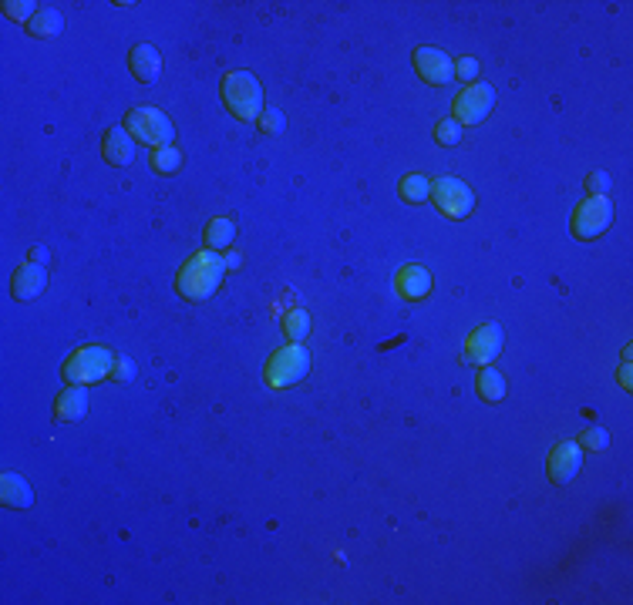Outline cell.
<instances>
[{
    "mask_svg": "<svg viewBox=\"0 0 633 605\" xmlns=\"http://www.w3.org/2000/svg\"><path fill=\"white\" fill-rule=\"evenodd\" d=\"M256 128L263 132V135H280L283 132V111L277 108H267L260 118H256Z\"/></svg>",
    "mask_w": 633,
    "mask_h": 605,
    "instance_id": "4316f807",
    "label": "cell"
},
{
    "mask_svg": "<svg viewBox=\"0 0 633 605\" xmlns=\"http://www.w3.org/2000/svg\"><path fill=\"white\" fill-rule=\"evenodd\" d=\"M38 11H41V7H38L34 0H7V4H4V14L11 17V21H24V24H30Z\"/></svg>",
    "mask_w": 633,
    "mask_h": 605,
    "instance_id": "484cf974",
    "label": "cell"
},
{
    "mask_svg": "<svg viewBox=\"0 0 633 605\" xmlns=\"http://www.w3.org/2000/svg\"><path fill=\"white\" fill-rule=\"evenodd\" d=\"M579 447H586V451H606L610 447V434H606L603 427H583V434H579L577 440Z\"/></svg>",
    "mask_w": 633,
    "mask_h": 605,
    "instance_id": "d4e9b609",
    "label": "cell"
},
{
    "mask_svg": "<svg viewBox=\"0 0 633 605\" xmlns=\"http://www.w3.org/2000/svg\"><path fill=\"white\" fill-rule=\"evenodd\" d=\"M475 390H479L482 400H489V404H499V400L506 397V377L495 371V367H482L479 371V380H475Z\"/></svg>",
    "mask_w": 633,
    "mask_h": 605,
    "instance_id": "d6986e66",
    "label": "cell"
},
{
    "mask_svg": "<svg viewBox=\"0 0 633 605\" xmlns=\"http://www.w3.org/2000/svg\"><path fill=\"white\" fill-rule=\"evenodd\" d=\"M223 101L226 108L233 111L236 118L250 122L263 115V84L256 81V74L250 71H229L223 78Z\"/></svg>",
    "mask_w": 633,
    "mask_h": 605,
    "instance_id": "3957f363",
    "label": "cell"
},
{
    "mask_svg": "<svg viewBox=\"0 0 633 605\" xmlns=\"http://www.w3.org/2000/svg\"><path fill=\"white\" fill-rule=\"evenodd\" d=\"M88 413V390L81 384H68V390L55 400V421L74 424Z\"/></svg>",
    "mask_w": 633,
    "mask_h": 605,
    "instance_id": "9a60e30c",
    "label": "cell"
},
{
    "mask_svg": "<svg viewBox=\"0 0 633 605\" xmlns=\"http://www.w3.org/2000/svg\"><path fill=\"white\" fill-rule=\"evenodd\" d=\"M549 481L552 484H569L583 468V447L577 440H560L552 451H549Z\"/></svg>",
    "mask_w": 633,
    "mask_h": 605,
    "instance_id": "8fae6325",
    "label": "cell"
},
{
    "mask_svg": "<svg viewBox=\"0 0 633 605\" xmlns=\"http://www.w3.org/2000/svg\"><path fill=\"white\" fill-rule=\"evenodd\" d=\"M44 286H47V269H44L41 262H24V266H17L14 276H11V296L21 302L41 296Z\"/></svg>",
    "mask_w": 633,
    "mask_h": 605,
    "instance_id": "7c38bea8",
    "label": "cell"
},
{
    "mask_svg": "<svg viewBox=\"0 0 633 605\" xmlns=\"http://www.w3.org/2000/svg\"><path fill=\"white\" fill-rule=\"evenodd\" d=\"M61 28H64L61 11H57V7H41V11L34 14V21L28 24V34L30 38H55V34H61Z\"/></svg>",
    "mask_w": 633,
    "mask_h": 605,
    "instance_id": "ffe728a7",
    "label": "cell"
},
{
    "mask_svg": "<svg viewBox=\"0 0 633 605\" xmlns=\"http://www.w3.org/2000/svg\"><path fill=\"white\" fill-rule=\"evenodd\" d=\"M115 363L118 357L108 346H81L64 360L61 373H64V384H101L105 377H112Z\"/></svg>",
    "mask_w": 633,
    "mask_h": 605,
    "instance_id": "7a4b0ae2",
    "label": "cell"
},
{
    "mask_svg": "<svg viewBox=\"0 0 633 605\" xmlns=\"http://www.w3.org/2000/svg\"><path fill=\"white\" fill-rule=\"evenodd\" d=\"M398 195L411 202V206H422L424 199L432 195V179H424V175H405L401 185H398Z\"/></svg>",
    "mask_w": 633,
    "mask_h": 605,
    "instance_id": "44dd1931",
    "label": "cell"
},
{
    "mask_svg": "<svg viewBox=\"0 0 633 605\" xmlns=\"http://www.w3.org/2000/svg\"><path fill=\"white\" fill-rule=\"evenodd\" d=\"M135 145H139V141L128 135L125 124H115V128H108V132H105V141H101V155H105L112 166L125 168V166H132V162H135Z\"/></svg>",
    "mask_w": 633,
    "mask_h": 605,
    "instance_id": "4fadbf2b",
    "label": "cell"
},
{
    "mask_svg": "<svg viewBox=\"0 0 633 605\" xmlns=\"http://www.w3.org/2000/svg\"><path fill=\"white\" fill-rule=\"evenodd\" d=\"M435 209L449 219H465L472 209H475V192L465 185L462 179H451V175H441V179L432 182V195H428Z\"/></svg>",
    "mask_w": 633,
    "mask_h": 605,
    "instance_id": "52a82bcc",
    "label": "cell"
},
{
    "mask_svg": "<svg viewBox=\"0 0 633 605\" xmlns=\"http://www.w3.org/2000/svg\"><path fill=\"white\" fill-rule=\"evenodd\" d=\"M44 260H47V249H44V246L30 249V262H41V266H44Z\"/></svg>",
    "mask_w": 633,
    "mask_h": 605,
    "instance_id": "4dcf8cb0",
    "label": "cell"
},
{
    "mask_svg": "<svg viewBox=\"0 0 633 605\" xmlns=\"http://www.w3.org/2000/svg\"><path fill=\"white\" fill-rule=\"evenodd\" d=\"M462 128L465 124L458 122V118H441V122L435 124V141L438 145H458L462 141Z\"/></svg>",
    "mask_w": 633,
    "mask_h": 605,
    "instance_id": "cb8c5ba5",
    "label": "cell"
},
{
    "mask_svg": "<svg viewBox=\"0 0 633 605\" xmlns=\"http://www.w3.org/2000/svg\"><path fill=\"white\" fill-rule=\"evenodd\" d=\"M0 501L7 505V508H30L34 505V491H30V484L21 478V474H4L0 478Z\"/></svg>",
    "mask_w": 633,
    "mask_h": 605,
    "instance_id": "e0dca14e",
    "label": "cell"
},
{
    "mask_svg": "<svg viewBox=\"0 0 633 605\" xmlns=\"http://www.w3.org/2000/svg\"><path fill=\"white\" fill-rule=\"evenodd\" d=\"M128 68H132V74L141 84H152L158 78V71H162V57H158V51H155L152 44H135L128 51Z\"/></svg>",
    "mask_w": 633,
    "mask_h": 605,
    "instance_id": "2e32d148",
    "label": "cell"
},
{
    "mask_svg": "<svg viewBox=\"0 0 633 605\" xmlns=\"http://www.w3.org/2000/svg\"><path fill=\"white\" fill-rule=\"evenodd\" d=\"M455 78H462L465 84H472L479 78V61L475 57H458V64H455Z\"/></svg>",
    "mask_w": 633,
    "mask_h": 605,
    "instance_id": "83f0119b",
    "label": "cell"
},
{
    "mask_svg": "<svg viewBox=\"0 0 633 605\" xmlns=\"http://www.w3.org/2000/svg\"><path fill=\"white\" fill-rule=\"evenodd\" d=\"M502 350V327L499 323H482L468 333V340L462 346V363H492Z\"/></svg>",
    "mask_w": 633,
    "mask_h": 605,
    "instance_id": "9c48e42d",
    "label": "cell"
},
{
    "mask_svg": "<svg viewBox=\"0 0 633 605\" xmlns=\"http://www.w3.org/2000/svg\"><path fill=\"white\" fill-rule=\"evenodd\" d=\"M152 168L158 175H175L183 168V151L175 145H166V149H155L152 151Z\"/></svg>",
    "mask_w": 633,
    "mask_h": 605,
    "instance_id": "603a6c76",
    "label": "cell"
},
{
    "mask_svg": "<svg viewBox=\"0 0 633 605\" xmlns=\"http://www.w3.org/2000/svg\"><path fill=\"white\" fill-rule=\"evenodd\" d=\"M620 384L630 387V360H623V367H620Z\"/></svg>",
    "mask_w": 633,
    "mask_h": 605,
    "instance_id": "1f68e13d",
    "label": "cell"
},
{
    "mask_svg": "<svg viewBox=\"0 0 633 605\" xmlns=\"http://www.w3.org/2000/svg\"><path fill=\"white\" fill-rule=\"evenodd\" d=\"M223 276H226V260L219 252H210V249H202L196 252L192 260L183 262V269L175 276V293L189 302H206L216 293V289L223 286Z\"/></svg>",
    "mask_w": 633,
    "mask_h": 605,
    "instance_id": "6da1fadb",
    "label": "cell"
},
{
    "mask_svg": "<svg viewBox=\"0 0 633 605\" xmlns=\"http://www.w3.org/2000/svg\"><path fill=\"white\" fill-rule=\"evenodd\" d=\"M125 132L135 138V141L149 145L152 151L172 145V138H175V128H172L169 115L158 108H132L125 115Z\"/></svg>",
    "mask_w": 633,
    "mask_h": 605,
    "instance_id": "277c9868",
    "label": "cell"
},
{
    "mask_svg": "<svg viewBox=\"0 0 633 605\" xmlns=\"http://www.w3.org/2000/svg\"><path fill=\"white\" fill-rule=\"evenodd\" d=\"M233 239H236V222L233 219H212L206 226V233H202V243L210 252H219V249H229L233 246Z\"/></svg>",
    "mask_w": 633,
    "mask_h": 605,
    "instance_id": "ac0fdd59",
    "label": "cell"
},
{
    "mask_svg": "<svg viewBox=\"0 0 633 605\" xmlns=\"http://www.w3.org/2000/svg\"><path fill=\"white\" fill-rule=\"evenodd\" d=\"M283 333H287V344H304L310 333L307 310H290V313L283 317Z\"/></svg>",
    "mask_w": 633,
    "mask_h": 605,
    "instance_id": "7402d4cb",
    "label": "cell"
},
{
    "mask_svg": "<svg viewBox=\"0 0 633 605\" xmlns=\"http://www.w3.org/2000/svg\"><path fill=\"white\" fill-rule=\"evenodd\" d=\"M617 219V209H613V199L610 195H586L583 202L573 212V235L577 239H596L603 235Z\"/></svg>",
    "mask_w": 633,
    "mask_h": 605,
    "instance_id": "5b68a950",
    "label": "cell"
},
{
    "mask_svg": "<svg viewBox=\"0 0 633 605\" xmlns=\"http://www.w3.org/2000/svg\"><path fill=\"white\" fill-rule=\"evenodd\" d=\"M492 105H495V88L492 84L472 81L462 95L455 98V115H451V118H458L462 124H479V122L489 118Z\"/></svg>",
    "mask_w": 633,
    "mask_h": 605,
    "instance_id": "ba28073f",
    "label": "cell"
},
{
    "mask_svg": "<svg viewBox=\"0 0 633 605\" xmlns=\"http://www.w3.org/2000/svg\"><path fill=\"white\" fill-rule=\"evenodd\" d=\"M411 61H415L418 78L428 84L445 88V84H451V78H455V61H451L445 51H438V47H418Z\"/></svg>",
    "mask_w": 633,
    "mask_h": 605,
    "instance_id": "30bf717a",
    "label": "cell"
},
{
    "mask_svg": "<svg viewBox=\"0 0 633 605\" xmlns=\"http://www.w3.org/2000/svg\"><path fill=\"white\" fill-rule=\"evenodd\" d=\"M610 185H613V182H610L606 172H590V175H586V195H606Z\"/></svg>",
    "mask_w": 633,
    "mask_h": 605,
    "instance_id": "f1b7e54d",
    "label": "cell"
},
{
    "mask_svg": "<svg viewBox=\"0 0 633 605\" xmlns=\"http://www.w3.org/2000/svg\"><path fill=\"white\" fill-rule=\"evenodd\" d=\"M310 371V354L300 344L280 346L273 357L267 360V384L269 387H294L300 384Z\"/></svg>",
    "mask_w": 633,
    "mask_h": 605,
    "instance_id": "8992f818",
    "label": "cell"
},
{
    "mask_svg": "<svg viewBox=\"0 0 633 605\" xmlns=\"http://www.w3.org/2000/svg\"><path fill=\"white\" fill-rule=\"evenodd\" d=\"M135 363L128 357H118V363H115V371H112V377L118 380V384H128V380H135Z\"/></svg>",
    "mask_w": 633,
    "mask_h": 605,
    "instance_id": "f546056e",
    "label": "cell"
},
{
    "mask_svg": "<svg viewBox=\"0 0 633 605\" xmlns=\"http://www.w3.org/2000/svg\"><path fill=\"white\" fill-rule=\"evenodd\" d=\"M394 293L401 296V300H424L428 293H432V273L424 269V266H405V269H398L394 276Z\"/></svg>",
    "mask_w": 633,
    "mask_h": 605,
    "instance_id": "5bb4252c",
    "label": "cell"
}]
</instances>
